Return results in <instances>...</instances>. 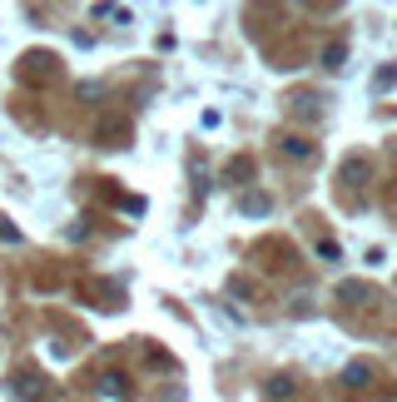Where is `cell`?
Listing matches in <instances>:
<instances>
[{
    "instance_id": "obj_3",
    "label": "cell",
    "mask_w": 397,
    "mask_h": 402,
    "mask_svg": "<svg viewBox=\"0 0 397 402\" xmlns=\"http://www.w3.org/2000/svg\"><path fill=\"white\" fill-rule=\"evenodd\" d=\"M368 377H372V363H348V373H343V382H353V387H368Z\"/></svg>"
},
{
    "instance_id": "obj_6",
    "label": "cell",
    "mask_w": 397,
    "mask_h": 402,
    "mask_svg": "<svg viewBox=\"0 0 397 402\" xmlns=\"http://www.w3.org/2000/svg\"><path fill=\"white\" fill-rule=\"evenodd\" d=\"M283 149H288V154H303V159H308V154H313V149H308V144H303V139H283Z\"/></svg>"
},
{
    "instance_id": "obj_5",
    "label": "cell",
    "mask_w": 397,
    "mask_h": 402,
    "mask_svg": "<svg viewBox=\"0 0 397 402\" xmlns=\"http://www.w3.org/2000/svg\"><path fill=\"white\" fill-rule=\"evenodd\" d=\"M244 214H268V199H258V194H253V199H244Z\"/></svg>"
},
{
    "instance_id": "obj_4",
    "label": "cell",
    "mask_w": 397,
    "mask_h": 402,
    "mask_svg": "<svg viewBox=\"0 0 397 402\" xmlns=\"http://www.w3.org/2000/svg\"><path fill=\"white\" fill-rule=\"evenodd\" d=\"M348 60V45H328V70H343Z\"/></svg>"
},
{
    "instance_id": "obj_1",
    "label": "cell",
    "mask_w": 397,
    "mask_h": 402,
    "mask_svg": "<svg viewBox=\"0 0 397 402\" xmlns=\"http://www.w3.org/2000/svg\"><path fill=\"white\" fill-rule=\"evenodd\" d=\"M368 174H372L368 159H348V164H337V179H348V184H363Z\"/></svg>"
},
{
    "instance_id": "obj_2",
    "label": "cell",
    "mask_w": 397,
    "mask_h": 402,
    "mask_svg": "<svg viewBox=\"0 0 397 402\" xmlns=\"http://www.w3.org/2000/svg\"><path fill=\"white\" fill-rule=\"evenodd\" d=\"M263 392H268V402L293 397V377H283V373H278V377H268V387H263Z\"/></svg>"
}]
</instances>
